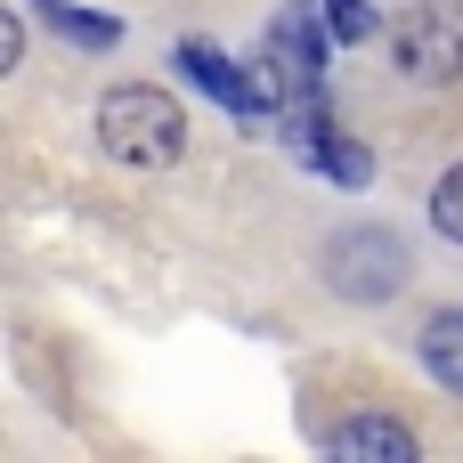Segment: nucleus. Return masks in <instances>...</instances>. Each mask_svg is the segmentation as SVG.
<instances>
[{"label":"nucleus","mask_w":463,"mask_h":463,"mask_svg":"<svg viewBox=\"0 0 463 463\" xmlns=\"http://www.w3.org/2000/svg\"><path fill=\"white\" fill-rule=\"evenodd\" d=\"M98 146H106L114 163L163 171V163H179V146H187V114L171 106V90L122 81V90L98 98Z\"/></svg>","instance_id":"1"},{"label":"nucleus","mask_w":463,"mask_h":463,"mask_svg":"<svg viewBox=\"0 0 463 463\" xmlns=\"http://www.w3.org/2000/svg\"><path fill=\"white\" fill-rule=\"evenodd\" d=\"M326 285L342 301H391L407 285V244L391 228H342L326 244Z\"/></svg>","instance_id":"2"},{"label":"nucleus","mask_w":463,"mask_h":463,"mask_svg":"<svg viewBox=\"0 0 463 463\" xmlns=\"http://www.w3.org/2000/svg\"><path fill=\"white\" fill-rule=\"evenodd\" d=\"M391 57L415 81H456L463 73V0H415L391 24Z\"/></svg>","instance_id":"3"},{"label":"nucleus","mask_w":463,"mask_h":463,"mask_svg":"<svg viewBox=\"0 0 463 463\" xmlns=\"http://www.w3.org/2000/svg\"><path fill=\"white\" fill-rule=\"evenodd\" d=\"M179 73H195L228 114H277V57H260V65H228L212 41H179Z\"/></svg>","instance_id":"4"},{"label":"nucleus","mask_w":463,"mask_h":463,"mask_svg":"<svg viewBox=\"0 0 463 463\" xmlns=\"http://www.w3.org/2000/svg\"><path fill=\"white\" fill-rule=\"evenodd\" d=\"M326 463H423V448L399 415H350V423H334Z\"/></svg>","instance_id":"5"},{"label":"nucleus","mask_w":463,"mask_h":463,"mask_svg":"<svg viewBox=\"0 0 463 463\" xmlns=\"http://www.w3.org/2000/svg\"><path fill=\"white\" fill-rule=\"evenodd\" d=\"M415 350H423V374H431L439 391H456V399H463V309H439V317H423Z\"/></svg>","instance_id":"6"},{"label":"nucleus","mask_w":463,"mask_h":463,"mask_svg":"<svg viewBox=\"0 0 463 463\" xmlns=\"http://www.w3.org/2000/svg\"><path fill=\"white\" fill-rule=\"evenodd\" d=\"M41 16L65 33V41H81V49H114L122 41V24L106 16V8H73V0H41Z\"/></svg>","instance_id":"7"},{"label":"nucleus","mask_w":463,"mask_h":463,"mask_svg":"<svg viewBox=\"0 0 463 463\" xmlns=\"http://www.w3.org/2000/svg\"><path fill=\"white\" fill-rule=\"evenodd\" d=\"M309 163H317V171H334L342 187H366V179H374V163H366V146H358V138H342L334 122H326V130L309 138Z\"/></svg>","instance_id":"8"},{"label":"nucleus","mask_w":463,"mask_h":463,"mask_svg":"<svg viewBox=\"0 0 463 463\" xmlns=\"http://www.w3.org/2000/svg\"><path fill=\"white\" fill-rule=\"evenodd\" d=\"M431 228H439L448 244H463V163L439 171V187H431Z\"/></svg>","instance_id":"9"},{"label":"nucleus","mask_w":463,"mask_h":463,"mask_svg":"<svg viewBox=\"0 0 463 463\" xmlns=\"http://www.w3.org/2000/svg\"><path fill=\"white\" fill-rule=\"evenodd\" d=\"M326 8H334V41H366L374 33V8L366 0H326Z\"/></svg>","instance_id":"10"},{"label":"nucleus","mask_w":463,"mask_h":463,"mask_svg":"<svg viewBox=\"0 0 463 463\" xmlns=\"http://www.w3.org/2000/svg\"><path fill=\"white\" fill-rule=\"evenodd\" d=\"M24 57V16H0V73H16Z\"/></svg>","instance_id":"11"}]
</instances>
